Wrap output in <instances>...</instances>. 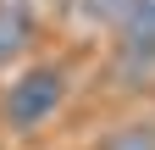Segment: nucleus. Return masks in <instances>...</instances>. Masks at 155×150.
<instances>
[{"instance_id": "obj_5", "label": "nucleus", "mask_w": 155, "mask_h": 150, "mask_svg": "<svg viewBox=\"0 0 155 150\" xmlns=\"http://www.w3.org/2000/svg\"><path fill=\"white\" fill-rule=\"evenodd\" d=\"M100 150H155V122H122V128H111Z\"/></svg>"}, {"instance_id": "obj_1", "label": "nucleus", "mask_w": 155, "mask_h": 150, "mask_svg": "<svg viewBox=\"0 0 155 150\" xmlns=\"http://www.w3.org/2000/svg\"><path fill=\"white\" fill-rule=\"evenodd\" d=\"M67 95H72V72L61 61H28L0 89V122L17 128V134H33L67 106Z\"/></svg>"}, {"instance_id": "obj_2", "label": "nucleus", "mask_w": 155, "mask_h": 150, "mask_svg": "<svg viewBox=\"0 0 155 150\" xmlns=\"http://www.w3.org/2000/svg\"><path fill=\"white\" fill-rule=\"evenodd\" d=\"M116 50L122 61H155V0H133L116 22Z\"/></svg>"}, {"instance_id": "obj_4", "label": "nucleus", "mask_w": 155, "mask_h": 150, "mask_svg": "<svg viewBox=\"0 0 155 150\" xmlns=\"http://www.w3.org/2000/svg\"><path fill=\"white\" fill-rule=\"evenodd\" d=\"M127 6H133V0H72V11L83 17L89 28H111V33H116V22L127 17Z\"/></svg>"}, {"instance_id": "obj_3", "label": "nucleus", "mask_w": 155, "mask_h": 150, "mask_svg": "<svg viewBox=\"0 0 155 150\" xmlns=\"http://www.w3.org/2000/svg\"><path fill=\"white\" fill-rule=\"evenodd\" d=\"M33 45V6L28 0H0V72Z\"/></svg>"}]
</instances>
